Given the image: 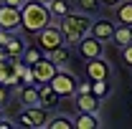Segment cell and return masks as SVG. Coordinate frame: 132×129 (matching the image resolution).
I'll list each match as a JSON object with an SVG mask.
<instances>
[{"label": "cell", "mask_w": 132, "mask_h": 129, "mask_svg": "<svg viewBox=\"0 0 132 129\" xmlns=\"http://www.w3.org/2000/svg\"><path fill=\"white\" fill-rule=\"evenodd\" d=\"M48 23H53L48 5H43L38 0H26L23 3V8H20V31H26L28 35H36Z\"/></svg>", "instance_id": "1"}, {"label": "cell", "mask_w": 132, "mask_h": 129, "mask_svg": "<svg viewBox=\"0 0 132 129\" xmlns=\"http://www.w3.org/2000/svg\"><path fill=\"white\" fill-rule=\"evenodd\" d=\"M59 28L64 33V43L66 46H76L84 35H89L92 28V18L86 13H66L64 18H59Z\"/></svg>", "instance_id": "2"}, {"label": "cell", "mask_w": 132, "mask_h": 129, "mask_svg": "<svg viewBox=\"0 0 132 129\" xmlns=\"http://www.w3.org/2000/svg\"><path fill=\"white\" fill-rule=\"evenodd\" d=\"M36 46L48 56L51 51H56L59 46H64V33L59 28V23H48L43 31L36 33Z\"/></svg>", "instance_id": "3"}, {"label": "cell", "mask_w": 132, "mask_h": 129, "mask_svg": "<svg viewBox=\"0 0 132 129\" xmlns=\"http://www.w3.org/2000/svg\"><path fill=\"white\" fill-rule=\"evenodd\" d=\"M48 124V109H43L41 104L36 106H26L20 116H18V127H28V129H46Z\"/></svg>", "instance_id": "4"}, {"label": "cell", "mask_w": 132, "mask_h": 129, "mask_svg": "<svg viewBox=\"0 0 132 129\" xmlns=\"http://www.w3.org/2000/svg\"><path fill=\"white\" fill-rule=\"evenodd\" d=\"M48 84L53 86V91H56L61 99H69V96H74V94H76V84H79V81H76V76H74L71 71L59 68Z\"/></svg>", "instance_id": "5"}, {"label": "cell", "mask_w": 132, "mask_h": 129, "mask_svg": "<svg viewBox=\"0 0 132 129\" xmlns=\"http://www.w3.org/2000/svg\"><path fill=\"white\" fill-rule=\"evenodd\" d=\"M76 51H79V56H81L84 61H92V58H99V56H104V43L89 33V35H84L81 41L76 43Z\"/></svg>", "instance_id": "6"}, {"label": "cell", "mask_w": 132, "mask_h": 129, "mask_svg": "<svg viewBox=\"0 0 132 129\" xmlns=\"http://www.w3.org/2000/svg\"><path fill=\"white\" fill-rule=\"evenodd\" d=\"M0 31H20V8L0 3Z\"/></svg>", "instance_id": "7"}, {"label": "cell", "mask_w": 132, "mask_h": 129, "mask_svg": "<svg viewBox=\"0 0 132 129\" xmlns=\"http://www.w3.org/2000/svg\"><path fill=\"white\" fill-rule=\"evenodd\" d=\"M31 68H33V79H36V84H48V81L53 79V73L59 71V66L53 63L48 56L38 58V61L31 66Z\"/></svg>", "instance_id": "8"}, {"label": "cell", "mask_w": 132, "mask_h": 129, "mask_svg": "<svg viewBox=\"0 0 132 129\" xmlns=\"http://www.w3.org/2000/svg\"><path fill=\"white\" fill-rule=\"evenodd\" d=\"M109 73H112V68H109V63H107L104 56L86 61V79L89 81H102V79L109 81Z\"/></svg>", "instance_id": "9"}, {"label": "cell", "mask_w": 132, "mask_h": 129, "mask_svg": "<svg viewBox=\"0 0 132 129\" xmlns=\"http://www.w3.org/2000/svg\"><path fill=\"white\" fill-rule=\"evenodd\" d=\"M114 28H117L114 20H109V18H99V20H92V28H89V33H92L94 38H99L102 43H107V41H112Z\"/></svg>", "instance_id": "10"}, {"label": "cell", "mask_w": 132, "mask_h": 129, "mask_svg": "<svg viewBox=\"0 0 132 129\" xmlns=\"http://www.w3.org/2000/svg\"><path fill=\"white\" fill-rule=\"evenodd\" d=\"M59 101H61V96L53 91L51 84H38V104H41L43 109H56Z\"/></svg>", "instance_id": "11"}, {"label": "cell", "mask_w": 132, "mask_h": 129, "mask_svg": "<svg viewBox=\"0 0 132 129\" xmlns=\"http://www.w3.org/2000/svg\"><path fill=\"white\" fill-rule=\"evenodd\" d=\"M74 104H76V109H79V112H94V114H99L102 99L94 96L92 91H89V94H74Z\"/></svg>", "instance_id": "12"}, {"label": "cell", "mask_w": 132, "mask_h": 129, "mask_svg": "<svg viewBox=\"0 0 132 129\" xmlns=\"http://www.w3.org/2000/svg\"><path fill=\"white\" fill-rule=\"evenodd\" d=\"M102 122H99V114L94 112H79L76 119H74V129H99Z\"/></svg>", "instance_id": "13"}, {"label": "cell", "mask_w": 132, "mask_h": 129, "mask_svg": "<svg viewBox=\"0 0 132 129\" xmlns=\"http://www.w3.org/2000/svg\"><path fill=\"white\" fill-rule=\"evenodd\" d=\"M18 99H20L23 106H36V104H38V84L18 86Z\"/></svg>", "instance_id": "14"}, {"label": "cell", "mask_w": 132, "mask_h": 129, "mask_svg": "<svg viewBox=\"0 0 132 129\" xmlns=\"http://www.w3.org/2000/svg\"><path fill=\"white\" fill-rule=\"evenodd\" d=\"M112 43L114 46H127V43H132V25H125V23H117L114 28V35H112Z\"/></svg>", "instance_id": "15"}, {"label": "cell", "mask_w": 132, "mask_h": 129, "mask_svg": "<svg viewBox=\"0 0 132 129\" xmlns=\"http://www.w3.org/2000/svg\"><path fill=\"white\" fill-rule=\"evenodd\" d=\"M5 51H8V58H20V56H23V51H26L23 38L15 35V33H10V38H8V43H5Z\"/></svg>", "instance_id": "16"}, {"label": "cell", "mask_w": 132, "mask_h": 129, "mask_svg": "<svg viewBox=\"0 0 132 129\" xmlns=\"http://www.w3.org/2000/svg\"><path fill=\"white\" fill-rule=\"evenodd\" d=\"M114 18L117 23H125V25H132V0H122L114 8Z\"/></svg>", "instance_id": "17"}, {"label": "cell", "mask_w": 132, "mask_h": 129, "mask_svg": "<svg viewBox=\"0 0 132 129\" xmlns=\"http://www.w3.org/2000/svg\"><path fill=\"white\" fill-rule=\"evenodd\" d=\"M48 58H51V61H53L56 66H59V68H64V66L69 63V58H71V48H69V46L64 43V46H59L56 51H51V53H48Z\"/></svg>", "instance_id": "18"}, {"label": "cell", "mask_w": 132, "mask_h": 129, "mask_svg": "<svg viewBox=\"0 0 132 129\" xmlns=\"http://www.w3.org/2000/svg\"><path fill=\"white\" fill-rule=\"evenodd\" d=\"M48 10H51L53 18H64L66 13H71V5H69V0H51Z\"/></svg>", "instance_id": "19"}, {"label": "cell", "mask_w": 132, "mask_h": 129, "mask_svg": "<svg viewBox=\"0 0 132 129\" xmlns=\"http://www.w3.org/2000/svg\"><path fill=\"white\" fill-rule=\"evenodd\" d=\"M43 56H46V53L38 48V46H26L23 56H20V61H23V63H28V66H33L38 58H43Z\"/></svg>", "instance_id": "20"}, {"label": "cell", "mask_w": 132, "mask_h": 129, "mask_svg": "<svg viewBox=\"0 0 132 129\" xmlns=\"http://www.w3.org/2000/svg\"><path fill=\"white\" fill-rule=\"evenodd\" d=\"M46 129H74V119H69V116H48Z\"/></svg>", "instance_id": "21"}, {"label": "cell", "mask_w": 132, "mask_h": 129, "mask_svg": "<svg viewBox=\"0 0 132 129\" xmlns=\"http://www.w3.org/2000/svg\"><path fill=\"white\" fill-rule=\"evenodd\" d=\"M109 84H107V79H102V81H92V94L94 96H99V99H107L109 96Z\"/></svg>", "instance_id": "22"}, {"label": "cell", "mask_w": 132, "mask_h": 129, "mask_svg": "<svg viewBox=\"0 0 132 129\" xmlns=\"http://www.w3.org/2000/svg\"><path fill=\"white\" fill-rule=\"evenodd\" d=\"M79 10L92 15V13H99L102 10V0H79Z\"/></svg>", "instance_id": "23"}, {"label": "cell", "mask_w": 132, "mask_h": 129, "mask_svg": "<svg viewBox=\"0 0 132 129\" xmlns=\"http://www.w3.org/2000/svg\"><path fill=\"white\" fill-rule=\"evenodd\" d=\"M122 61H125V66H127V68H132V43L122 46Z\"/></svg>", "instance_id": "24"}, {"label": "cell", "mask_w": 132, "mask_h": 129, "mask_svg": "<svg viewBox=\"0 0 132 129\" xmlns=\"http://www.w3.org/2000/svg\"><path fill=\"white\" fill-rule=\"evenodd\" d=\"M89 91H92V81H89V84H86V81H84V84H76V94H89Z\"/></svg>", "instance_id": "25"}, {"label": "cell", "mask_w": 132, "mask_h": 129, "mask_svg": "<svg viewBox=\"0 0 132 129\" xmlns=\"http://www.w3.org/2000/svg\"><path fill=\"white\" fill-rule=\"evenodd\" d=\"M5 101H8V86H3V84H0V106H3Z\"/></svg>", "instance_id": "26"}, {"label": "cell", "mask_w": 132, "mask_h": 129, "mask_svg": "<svg viewBox=\"0 0 132 129\" xmlns=\"http://www.w3.org/2000/svg\"><path fill=\"white\" fill-rule=\"evenodd\" d=\"M13 127H18V124H13V122H10V119H5V116L0 119V129H13Z\"/></svg>", "instance_id": "27"}, {"label": "cell", "mask_w": 132, "mask_h": 129, "mask_svg": "<svg viewBox=\"0 0 132 129\" xmlns=\"http://www.w3.org/2000/svg\"><path fill=\"white\" fill-rule=\"evenodd\" d=\"M3 3H5V5H13V8H23L26 0H3Z\"/></svg>", "instance_id": "28"}, {"label": "cell", "mask_w": 132, "mask_h": 129, "mask_svg": "<svg viewBox=\"0 0 132 129\" xmlns=\"http://www.w3.org/2000/svg\"><path fill=\"white\" fill-rule=\"evenodd\" d=\"M122 0H102V5H107V8H117Z\"/></svg>", "instance_id": "29"}, {"label": "cell", "mask_w": 132, "mask_h": 129, "mask_svg": "<svg viewBox=\"0 0 132 129\" xmlns=\"http://www.w3.org/2000/svg\"><path fill=\"white\" fill-rule=\"evenodd\" d=\"M8 58V51H5V46H0V61H5Z\"/></svg>", "instance_id": "30"}, {"label": "cell", "mask_w": 132, "mask_h": 129, "mask_svg": "<svg viewBox=\"0 0 132 129\" xmlns=\"http://www.w3.org/2000/svg\"><path fill=\"white\" fill-rule=\"evenodd\" d=\"M38 3H43V5H48V3H51V0H38Z\"/></svg>", "instance_id": "31"}, {"label": "cell", "mask_w": 132, "mask_h": 129, "mask_svg": "<svg viewBox=\"0 0 132 129\" xmlns=\"http://www.w3.org/2000/svg\"><path fill=\"white\" fill-rule=\"evenodd\" d=\"M0 119H3V109H0Z\"/></svg>", "instance_id": "32"}]
</instances>
